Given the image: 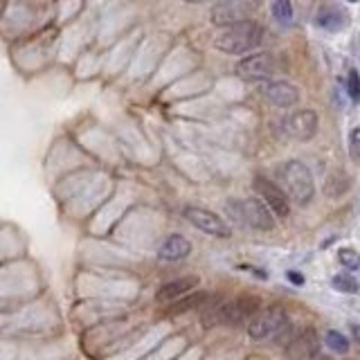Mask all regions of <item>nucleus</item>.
Wrapping results in <instances>:
<instances>
[{"label": "nucleus", "instance_id": "f257e3e1", "mask_svg": "<svg viewBox=\"0 0 360 360\" xmlns=\"http://www.w3.org/2000/svg\"><path fill=\"white\" fill-rule=\"evenodd\" d=\"M279 180H281V189L288 196L290 202L304 207L309 205L315 196V183L311 176V169L300 162V160H288L284 167L279 169Z\"/></svg>", "mask_w": 360, "mask_h": 360}, {"label": "nucleus", "instance_id": "f03ea898", "mask_svg": "<svg viewBox=\"0 0 360 360\" xmlns=\"http://www.w3.org/2000/svg\"><path fill=\"white\" fill-rule=\"evenodd\" d=\"M262 25L255 20L236 22V25L225 27L217 39H214V48L225 54H243L255 50L262 43Z\"/></svg>", "mask_w": 360, "mask_h": 360}, {"label": "nucleus", "instance_id": "7ed1b4c3", "mask_svg": "<svg viewBox=\"0 0 360 360\" xmlns=\"http://www.w3.org/2000/svg\"><path fill=\"white\" fill-rule=\"evenodd\" d=\"M228 212L239 223H245V225H250V228H257V230H270L275 225L273 212H270L259 198L228 200Z\"/></svg>", "mask_w": 360, "mask_h": 360}, {"label": "nucleus", "instance_id": "20e7f679", "mask_svg": "<svg viewBox=\"0 0 360 360\" xmlns=\"http://www.w3.org/2000/svg\"><path fill=\"white\" fill-rule=\"evenodd\" d=\"M252 189L257 191L259 200H262L264 205L275 214V217L286 219L288 214H290V200H288V196L284 194V189L273 183V180H268L264 176H255Z\"/></svg>", "mask_w": 360, "mask_h": 360}, {"label": "nucleus", "instance_id": "39448f33", "mask_svg": "<svg viewBox=\"0 0 360 360\" xmlns=\"http://www.w3.org/2000/svg\"><path fill=\"white\" fill-rule=\"evenodd\" d=\"M286 324H288L286 313L279 307H270V309L259 311L255 318L248 322V333H250L252 340H266L270 335H277Z\"/></svg>", "mask_w": 360, "mask_h": 360}, {"label": "nucleus", "instance_id": "423d86ee", "mask_svg": "<svg viewBox=\"0 0 360 360\" xmlns=\"http://www.w3.org/2000/svg\"><path fill=\"white\" fill-rule=\"evenodd\" d=\"M275 70H277V61L268 52L250 54V56H245V59H241L239 65H236V75L245 79V82H262V79L273 77Z\"/></svg>", "mask_w": 360, "mask_h": 360}, {"label": "nucleus", "instance_id": "0eeeda50", "mask_svg": "<svg viewBox=\"0 0 360 360\" xmlns=\"http://www.w3.org/2000/svg\"><path fill=\"white\" fill-rule=\"evenodd\" d=\"M185 219L194 225V228L207 232L212 236H219V239H228L232 234L230 225L225 223L219 214H214L212 210H205V207H185Z\"/></svg>", "mask_w": 360, "mask_h": 360}, {"label": "nucleus", "instance_id": "6e6552de", "mask_svg": "<svg viewBox=\"0 0 360 360\" xmlns=\"http://www.w3.org/2000/svg\"><path fill=\"white\" fill-rule=\"evenodd\" d=\"M257 313H259V300L257 297H250V295L236 297L232 302L223 304V309H221V324L239 326L243 322H250Z\"/></svg>", "mask_w": 360, "mask_h": 360}, {"label": "nucleus", "instance_id": "1a4fd4ad", "mask_svg": "<svg viewBox=\"0 0 360 360\" xmlns=\"http://www.w3.org/2000/svg\"><path fill=\"white\" fill-rule=\"evenodd\" d=\"M320 352V338L315 329H300L295 335H290L286 345V356L290 360H311Z\"/></svg>", "mask_w": 360, "mask_h": 360}, {"label": "nucleus", "instance_id": "9d476101", "mask_svg": "<svg viewBox=\"0 0 360 360\" xmlns=\"http://www.w3.org/2000/svg\"><path fill=\"white\" fill-rule=\"evenodd\" d=\"M284 124H286V133L290 138L307 142V140L315 138V133H318L320 117L315 110H297V112H292Z\"/></svg>", "mask_w": 360, "mask_h": 360}, {"label": "nucleus", "instance_id": "9b49d317", "mask_svg": "<svg viewBox=\"0 0 360 360\" xmlns=\"http://www.w3.org/2000/svg\"><path fill=\"white\" fill-rule=\"evenodd\" d=\"M198 286V277L189 275V277H180V279H174V281H167L155 292V300L160 304H176L178 300L187 297L189 292H194V288Z\"/></svg>", "mask_w": 360, "mask_h": 360}, {"label": "nucleus", "instance_id": "f8f14e48", "mask_svg": "<svg viewBox=\"0 0 360 360\" xmlns=\"http://www.w3.org/2000/svg\"><path fill=\"white\" fill-rule=\"evenodd\" d=\"M252 5L248 3H223V5H217L212 9V20L217 22V25H236V22H245L250 20V14H252Z\"/></svg>", "mask_w": 360, "mask_h": 360}, {"label": "nucleus", "instance_id": "ddd939ff", "mask_svg": "<svg viewBox=\"0 0 360 360\" xmlns=\"http://www.w3.org/2000/svg\"><path fill=\"white\" fill-rule=\"evenodd\" d=\"M264 97L279 108H290L300 101V90L288 82H273L264 86Z\"/></svg>", "mask_w": 360, "mask_h": 360}, {"label": "nucleus", "instance_id": "4468645a", "mask_svg": "<svg viewBox=\"0 0 360 360\" xmlns=\"http://www.w3.org/2000/svg\"><path fill=\"white\" fill-rule=\"evenodd\" d=\"M189 252H191V241L180 234H172L169 239L162 241L158 257H160L162 262H180V259L189 257Z\"/></svg>", "mask_w": 360, "mask_h": 360}, {"label": "nucleus", "instance_id": "2eb2a0df", "mask_svg": "<svg viewBox=\"0 0 360 360\" xmlns=\"http://www.w3.org/2000/svg\"><path fill=\"white\" fill-rule=\"evenodd\" d=\"M347 14L340 9V7H335V5H326L320 9V14H318V25L324 27V30H340L347 25Z\"/></svg>", "mask_w": 360, "mask_h": 360}, {"label": "nucleus", "instance_id": "dca6fc26", "mask_svg": "<svg viewBox=\"0 0 360 360\" xmlns=\"http://www.w3.org/2000/svg\"><path fill=\"white\" fill-rule=\"evenodd\" d=\"M210 297L212 295H207V292H189L187 297H183V300H178L172 309H169V313L172 315H180V313H187V311H194V309H202L205 304L210 302Z\"/></svg>", "mask_w": 360, "mask_h": 360}, {"label": "nucleus", "instance_id": "f3484780", "mask_svg": "<svg viewBox=\"0 0 360 360\" xmlns=\"http://www.w3.org/2000/svg\"><path fill=\"white\" fill-rule=\"evenodd\" d=\"M331 284L338 292H349V295H354V292H358V281L349 275V273H338L333 279H331Z\"/></svg>", "mask_w": 360, "mask_h": 360}, {"label": "nucleus", "instance_id": "a211bd4d", "mask_svg": "<svg viewBox=\"0 0 360 360\" xmlns=\"http://www.w3.org/2000/svg\"><path fill=\"white\" fill-rule=\"evenodd\" d=\"M324 342H326V347L331 349V352L340 354V356L349 352V340L340 331H329V333L324 335Z\"/></svg>", "mask_w": 360, "mask_h": 360}, {"label": "nucleus", "instance_id": "6ab92c4d", "mask_svg": "<svg viewBox=\"0 0 360 360\" xmlns=\"http://www.w3.org/2000/svg\"><path fill=\"white\" fill-rule=\"evenodd\" d=\"M338 262L345 270H358L360 268V255L354 250V248H342L340 252H338Z\"/></svg>", "mask_w": 360, "mask_h": 360}, {"label": "nucleus", "instance_id": "aec40b11", "mask_svg": "<svg viewBox=\"0 0 360 360\" xmlns=\"http://www.w3.org/2000/svg\"><path fill=\"white\" fill-rule=\"evenodd\" d=\"M270 9H273V16L284 22V25H288V22L292 20V5L288 3V0H277V3L270 5Z\"/></svg>", "mask_w": 360, "mask_h": 360}, {"label": "nucleus", "instance_id": "412c9836", "mask_svg": "<svg viewBox=\"0 0 360 360\" xmlns=\"http://www.w3.org/2000/svg\"><path fill=\"white\" fill-rule=\"evenodd\" d=\"M347 93L354 101H360V75H358V70H349V75H347Z\"/></svg>", "mask_w": 360, "mask_h": 360}, {"label": "nucleus", "instance_id": "4be33fe9", "mask_svg": "<svg viewBox=\"0 0 360 360\" xmlns=\"http://www.w3.org/2000/svg\"><path fill=\"white\" fill-rule=\"evenodd\" d=\"M349 153L356 162H360V127H356L349 135Z\"/></svg>", "mask_w": 360, "mask_h": 360}, {"label": "nucleus", "instance_id": "5701e85b", "mask_svg": "<svg viewBox=\"0 0 360 360\" xmlns=\"http://www.w3.org/2000/svg\"><path fill=\"white\" fill-rule=\"evenodd\" d=\"M288 279H290V281H295L297 286H302V284H304V277H302L300 273H292V270L288 273Z\"/></svg>", "mask_w": 360, "mask_h": 360}, {"label": "nucleus", "instance_id": "b1692460", "mask_svg": "<svg viewBox=\"0 0 360 360\" xmlns=\"http://www.w3.org/2000/svg\"><path fill=\"white\" fill-rule=\"evenodd\" d=\"M354 335H356V340L360 342V326H354Z\"/></svg>", "mask_w": 360, "mask_h": 360}, {"label": "nucleus", "instance_id": "393cba45", "mask_svg": "<svg viewBox=\"0 0 360 360\" xmlns=\"http://www.w3.org/2000/svg\"><path fill=\"white\" fill-rule=\"evenodd\" d=\"M320 360H329V358H320Z\"/></svg>", "mask_w": 360, "mask_h": 360}]
</instances>
